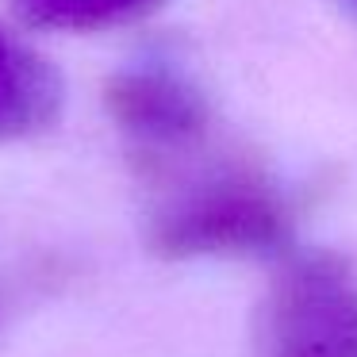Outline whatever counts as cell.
Segmentation results:
<instances>
[{"mask_svg": "<svg viewBox=\"0 0 357 357\" xmlns=\"http://www.w3.org/2000/svg\"><path fill=\"white\" fill-rule=\"evenodd\" d=\"M284 238V211L257 173L211 165L181 181L154 215V246L169 257L246 254Z\"/></svg>", "mask_w": 357, "mask_h": 357, "instance_id": "1", "label": "cell"}, {"mask_svg": "<svg viewBox=\"0 0 357 357\" xmlns=\"http://www.w3.org/2000/svg\"><path fill=\"white\" fill-rule=\"evenodd\" d=\"M165 0H12L20 20L39 31H112L158 12Z\"/></svg>", "mask_w": 357, "mask_h": 357, "instance_id": "5", "label": "cell"}, {"mask_svg": "<svg viewBox=\"0 0 357 357\" xmlns=\"http://www.w3.org/2000/svg\"><path fill=\"white\" fill-rule=\"evenodd\" d=\"M261 357H357V284L331 254H303L273 280Z\"/></svg>", "mask_w": 357, "mask_h": 357, "instance_id": "2", "label": "cell"}, {"mask_svg": "<svg viewBox=\"0 0 357 357\" xmlns=\"http://www.w3.org/2000/svg\"><path fill=\"white\" fill-rule=\"evenodd\" d=\"M108 112L131 146L139 169L169 162L211 139V108L196 85L158 66H135L108 81Z\"/></svg>", "mask_w": 357, "mask_h": 357, "instance_id": "3", "label": "cell"}, {"mask_svg": "<svg viewBox=\"0 0 357 357\" xmlns=\"http://www.w3.org/2000/svg\"><path fill=\"white\" fill-rule=\"evenodd\" d=\"M66 89L50 58L0 20V142L43 135L58 119Z\"/></svg>", "mask_w": 357, "mask_h": 357, "instance_id": "4", "label": "cell"}]
</instances>
